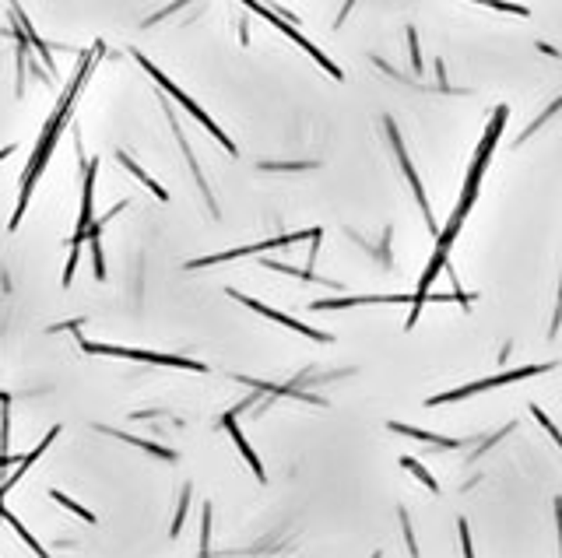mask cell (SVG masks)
<instances>
[{"instance_id":"obj_1","label":"cell","mask_w":562,"mask_h":558,"mask_svg":"<svg viewBox=\"0 0 562 558\" xmlns=\"http://www.w3.org/2000/svg\"><path fill=\"white\" fill-rule=\"evenodd\" d=\"M88 67H92V56H84V60H81L78 74H74V81H71V88L64 92V99H60V109L54 113V120L46 123V131H43V141H39L35 155H32V162H28V172L22 176V197H18V208H15V218L7 221V229H11V232H15V229L22 225V218H25L28 197H32V186H35V180L43 176V169H46V159L54 155V144H56V137H60V131H64V123L71 120V106H74V95H78V88L84 84V78H88Z\"/></svg>"},{"instance_id":"obj_19","label":"cell","mask_w":562,"mask_h":558,"mask_svg":"<svg viewBox=\"0 0 562 558\" xmlns=\"http://www.w3.org/2000/svg\"><path fill=\"white\" fill-rule=\"evenodd\" d=\"M531 415H535V418H537V422H541V426L548 428V436H552V443H562L559 428L552 426V418H548V415H545V411H541V407H537V404H531Z\"/></svg>"},{"instance_id":"obj_21","label":"cell","mask_w":562,"mask_h":558,"mask_svg":"<svg viewBox=\"0 0 562 558\" xmlns=\"http://www.w3.org/2000/svg\"><path fill=\"white\" fill-rule=\"evenodd\" d=\"M457 531H460V548H464V558H475V548H471V531H468V520H457Z\"/></svg>"},{"instance_id":"obj_18","label":"cell","mask_w":562,"mask_h":558,"mask_svg":"<svg viewBox=\"0 0 562 558\" xmlns=\"http://www.w3.org/2000/svg\"><path fill=\"white\" fill-rule=\"evenodd\" d=\"M398 520H401V531H404V541H408V552H411V558H422V552H419V541H415V531H411V516H408V509H398Z\"/></svg>"},{"instance_id":"obj_5","label":"cell","mask_w":562,"mask_h":558,"mask_svg":"<svg viewBox=\"0 0 562 558\" xmlns=\"http://www.w3.org/2000/svg\"><path fill=\"white\" fill-rule=\"evenodd\" d=\"M81 165H84V155H81ZM95 190V162H88L84 165V190H81V214H78V232H74V240H71V260H67V270H64V289L74 281V270H78V257H81V242L88 236V229H92V221H95V214H92V193Z\"/></svg>"},{"instance_id":"obj_22","label":"cell","mask_w":562,"mask_h":558,"mask_svg":"<svg viewBox=\"0 0 562 558\" xmlns=\"http://www.w3.org/2000/svg\"><path fill=\"white\" fill-rule=\"evenodd\" d=\"M408 43H411V64H415V71H422V54H419V35H415V28L408 32Z\"/></svg>"},{"instance_id":"obj_23","label":"cell","mask_w":562,"mask_h":558,"mask_svg":"<svg viewBox=\"0 0 562 558\" xmlns=\"http://www.w3.org/2000/svg\"><path fill=\"white\" fill-rule=\"evenodd\" d=\"M11 152H15V144H7V148H0V162L7 159V155H11Z\"/></svg>"},{"instance_id":"obj_20","label":"cell","mask_w":562,"mask_h":558,"mask_svg":"<svg viewBox=\"0 0 562 558\" xmlns=\"http://www.w3.org/2000/svg\"><path fill=\"white\" fill-rule=\"evenodd\" d=\"M92 242V257H95V278L103 281L106 278V257H103V242L99 240H88Z\"/></svg>"},{"instance_id":"obj_4","label":"cell","mask_w":562,"mask_h":558,"mask_svg":"<svg viewBox=\"0 0 562 558\" xmlns=\"http://www.w3.org/2000/svg\"><path fill=\"white\" fill-rule=\"evenodd\" d=\"M552 369H556V366H552V362H545V366H524V369L499 372V376H488V379H475V383L460 387V390H447V394H436V397H429V407H439V404H450V400H460V397H475V394H482V390H492V387H507V383L527 379V376H541V372H552Z\"/></svg>"},{"instance_id":"obj_13","label":"cell","mask_w":562,"mask_h":558,"mask_svg":"<svg viewBox=\"0 0 562 558\" xmlns=\"http://www.w3.org/2000/svg\"><path fill=\"white\" fill-rule=\"evenodd\" d=\"M0 520H7V524H11V531H18V537L25 541L32 552H35V558H50V552H46V548H43V544H39V541H35V537H32V534L25 531V524H22V520H18L15 513H7L4 505H0Z\"/></svg>"},{"instance_id":"obj_2","label":"cell","mask_w":562,"mask_h":558,"mask_svg":"<svg viewBox=\"0 0 562 558\" xmlns=\"http://www.w3.org/2000/svg\"><path fill=\"white\" fill-rule=\"evenodd\" d=\"M134 60L137 64H141V67H144V71H148V74H152V78L159 81L162 88H165V92H169V95H173V99H176V103H180V106L187 109L190 116H197V123H204V127H208V131H212V137L214 141H218V144H225V152H229V155H236V144H232V141H229V137H225V131H222V127H218V123H214L212 116H208V113H204V109L197 106V103H193V99H190L187 92H183V88H176V84H173V81H169V74H162L159 67H155V64H152V60H148V56H141V54H134Z\"/></svg>"},{"instance_id":"obj_24","label":"cell","mask_w":562,"mask_h":558,"mask_svg":"<svg viewBox=\"0 0 562 558\" xmlns=\"http://www.w3.org/2000/svg\"><path fill=\"white\" fill-rule=\"evenodd\" d=\"M373 558H383V555H380V552H376V555H373Z\"/></svg>"},{"instance_id":"obj_17","label":"cell","mask_w":562,"mask_h":558,"mask_svg":"<svg viewBox=\"0 0 562 558\" xmlns=\"http://www.w3.org/2000/svg\"><path fill=\"white\" fill-rule=\"evenodd\" d=\"M50 499H54L56 505H64V509H71V513H78V516H81V520H84V524H95V516H92V513H88V509H84V505H81V503H74V499H67L64 492H56V488H50Z\"/></svg>"},{"instance_id":"obj_9","label":"cell","mask_w":562,"mask_h":558,"mask_svg":"<svg viewBox=\"0 0 562 558\" xmlns=\"http://www.w3.org/2000/svg\"><path fill=\"white\" fill-rule=\"evenodd\" d=\"M236 302H242L246 309H253V313H261V317H268L274 319V323H281V327H289V330H295V334H302V338H313V341H330V334H323V330H313V327H306V323H299V319L292 317H285L281 309H271V306H264L261 299H253V295H242V292H229Z\"/></svg>"},{"instance_id":"obj_3","label":"cell","mask_w":562,"mask_h":558,"mask_svg":"<svg viewBox=\"0 0 562 558\" xmlns=\"http://www.w3.org/2000/svg\"><path fill=\"white\" fill-rule=\"evenodd\" d=\"M81 348L88 355H116V358H131V362H152V366H169V369H187V372H208L204 362H193V358H180V355H159V351H137V348H116V345H95V341H84Z\"/></svg>"},{"instance_id":"obj_16","label":"cell","mask_w":562,"mask_h":558,"mask_svg":"<svg viewBox=\"0 0 562 558\" xmlns=\"http://www.w3.org/2000/svg\"><path fill=\"white\" fill-rule=\"evenodd\" d=\"M401 464H404V467H408V471H411V475H415V478L422 481V485H426V488H429V492H432V495L439 492V485H436V478L429 475V471H426V467H422V464H419V460H415V456H404Z\"/></svg>"},{"instance_id":"obj_8","label":"cell","mask_w":562,"mask_h":558,"mask_svg":"<svg viewBox=\"0 0 562 558\" xmlns=\"http://www.w3.org/2000/svg\"><path fill=\"white\" fill-rule=\"evenodd\" d=\"M250 11H253V15H264V18H268L271 25L278 28V32H285V35H289V39H295V43H299V46H302V50H306V54L313 56V60H317V64H320L323 71H327V74H330V78H345V74H341V67H338V64H330V60H327V56L320 54V50H317V46H313V43H310V39H306V35H299V32H295L292 25H289V22H285V18H281V15H274V11H271V7H264V4H250Z\"/></svg>"},{"instance_id":"obj_6","label":"cell","mask_w":562,"mask_h":558,"mask_svg":"<svg viewBox=\"0 0 562 558\" xmlns=\"http://www.w3.org/2000/svg\"><path fill=\"white\" fill-rule=\"evenodd\" d=\"M313 236H320V229H310V232H289V236H274V240L257 242V246H240V250H222V253H214V257H197V260H190L187 270H197V267L225 264V260H236V257H257V253H264V250H281V246H295V242L313 240Z\"/></svg>"},{"instance_id":"obj_7","label":"cell","mask_w":562,"mask_h":558,"mask_svg":"<svg viewBox=\"0 0 562 558\" xmlns=\"http://www.w3.org/2000/svg\"><path fill=\"white\" fill-rule=\"evenodd\" d=\"M387 133H390V144H394V152H398V162H401L404 176H408V183H411V190H415L419 204H422V218H426V229H429V232H436V236H439V225H436V214H432V208H429V201H426V186H422V180H419V172H415V165H411V159H408V152H404V141H401V133H398V127H394V120H387Z\"/></svg>"},{"instance_id":"obj_10","label":"cell","mask_w":562,"mask_h":558,"mask_svg":"<svg viewBox=\"0 0 562 558\" xmlns=\"http://www.w3.org/2000/svg\"><path fill=\"white\" fill-rule=\"evenodd\" d=\"M56 436H60V426L50 428V432L43 436V443H39V446H35V450H32V453H25V456H22V464L15 467V475H11V478H7V481H4V485H0V505H4V495H7V492H11V488H15V485H18V481H22V478H25V475H28V467H32V464H35V460H39L43 453H46V450H50V446H54Z\"/></svg>"},{"instance_id":"obj_14","label":"cell","mask_w":562,"mask_h":558,"mask_svg":"<svg viewBox=\"0 0 562 558\" xmlns=\"http://www.w3.org/2000/svg\"><path fill=\"white\" fill-rule=\"evenodd\" d=\"M116 159H120V165H127V172H131V176H137V180H141V183L148 186V190H152V193H155L159 201H169L165 186H159V183H155V180H152V176H148V172H144V169H141V165H134V162H131V155H123V152H120Z\"/></svg>"},{"instance_id":"obj_15","label":"cell","mask_w":562,"mask_h":558,"mask_svg":"<svg viewBox=\"0 0 562 558\" xmlns=\"http://www.w3.org/2000/svg\"><path fill=\"white\" fill-rule=\"evenodd\" d=\"M190 499H193V485H183V492H180V505H176V516H173V531H169V537H180V531H183V520H187Z\"/></svg>"},{"instance_id":"obj_12","label":"cell","mask_w":562,"mask_h":558,"mask_svg":"<svg viewBox=\"0 0 562 558\" xmlns=\"http://www.w3.org/2000/svg\"><path fill=\"white\" fill-rule=\"evenodd\" d=\"M390 432H401V436H411V439H422V443H432V446H460V439H447V436H436V432H422V428H408L401 422H390Z\"/></svg>"},{"instance_id":"obj_11","label":"cell","mask_w":562,"mask_h":558,"mask_svg":"<svg viewBox=\"0 0 562 558\" xmlns=\"http://www.w3.org/2000/svg\"><path fill=\"white\" fill-rule=\"evenodd\" d=\"M222 428H225V432L232 436V443L240 446L242 460H246V464L253 467V475H257V481H268V475H264V464H261V456H257V453H253V446L246 443V436H242V428L236 426V415H232V411H229V415H222Z\"/></svg>"}]
</instances>
